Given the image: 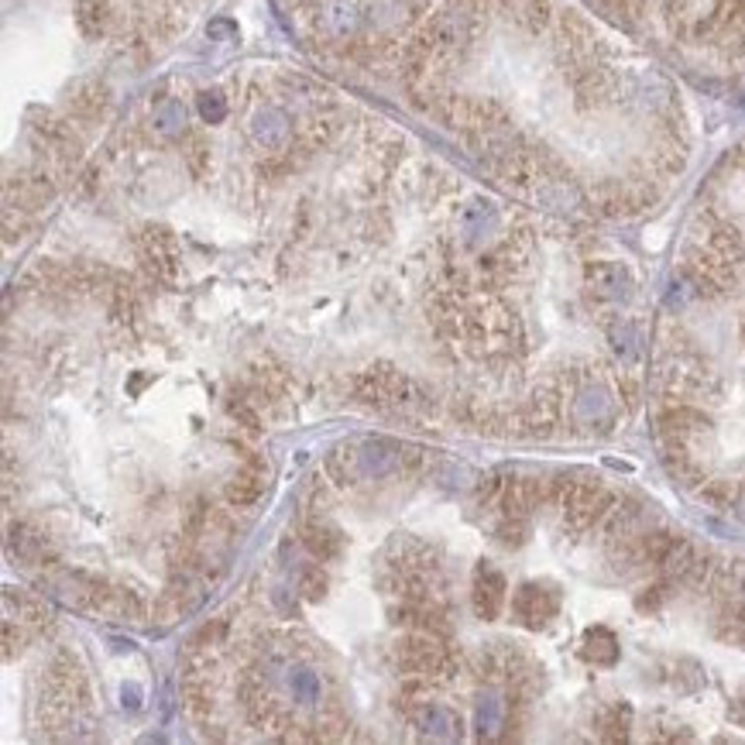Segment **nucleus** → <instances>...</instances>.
<instances>
[{
  "label": "nucleus",
  "instance_id": "14",
  "mask_svg": "<svg viewBox=\"0 0 745 745\" xmlns=\"http://www.w3.org/2000/svg\"><path fill=\"white\" fill-rule=\"evenodd\" d=\"M76 21L86 38H100L110 21L107 0H76Z\"/></svg>",
  "mask_w": 745,
  "mask_h": 745
},
{
  "label": "nucleus",
  "instance_id": "15",
  "mask_svg": "<svg viewBox=\"0 0 745 745\" xmlns=\"http://www.w3.org/2000/svg\"><path fill=\"white\" fill-rule=\"evenodd\" d=\"M629 725H632V708L629 704H612L601 718V739L605 742H625L629 739Z\"/></svg>",
  "mask_w": 745,
  "mask_h": 745
},
{
  "label": "nucleus",
  "instance_id": "5",
  "mask_svg": "<svg viewBox=\"0 0 745 745\" xmlns=\"http://www.w3.org/2000/svg\"><path fill=\"white\" fill-rule=\"evenodd\" d=\"M557 612H560V594L546 588V584H522L512 598V615L522 629L540 632L557 618Z\"/></svg>",
  "mask_w": 745,
  "mask_h": 745
},
{
  "label": "nucleus",
  "instance_id": "10",
  "mask_svg": "<svg viewBox=\"0 0 745 745\" xmlns=\"http://www.w3.org/2000/svg\"><path fill=\"white\" fill-rule=\"evenodd\" d=\"M4 608H7V618L21 622L31 632H45L52 625L49 605H45L42 598H31V594H21V591H14V588H7L4 591Z\"/></svg>",
  "mask_w": 745,
  "mask_h": 745
},
{
  "label": "nucleus",
  "instance_id": "2",
  "mask_svg": "<svg viewBox=\"0 0 745 745\" xmlns=\"http://www.w3.org/2000/svg\"><path fill=\"white\" fill-rule=\"evenodd\" d=\"M358 402L371 409H392V412H412L426 406L423 392L409 382L402 371L392 368H368L358 378Z\"/></svg>",
  "mask_w": 745,
  "mask_h": 745
},
{
  "label": "nucleus",
  "instance_id": "11",
  "mask_svg": "<svg viewBox=\"0 0 745 745\" xmlns=\"http://www.w3.org/2000/svg\"><path fill=\"white\" fill-rule=\"evenodd\" d=\"M303 543L316 560H337L340 553H344V536H340V529L320 519L303 526Z\"/></svg>",
  "mask_w": 745,
  "mask_h": 745
},
{
  "label": "nucleus",
  "instance_id": "4",
  "mask_svg": "<svg viewBox=\"0 0 745 745\" xmlns=\"http://www.w3.org/2000/svg\"><path fill=\"white\" fill-rule=\"evenodd\" d=\"M141 248V261H145L148 275L155 282L172 285L179 279V251H176V237H172L165 227H145L138 237Z\"/></svg>",
  "mask_w": 745,
  "mask_h": 745
},
{
  "label": "nucleus",
  "instance_id": "9",
  "mask_svg": "<svg viewBox=\"0 0 745 745\" xmlns=\"http://www.w3.org/2000/svg\"><path fill=\"white\" fill-rule=\"evenodd\" d=\"M584 279H588L594 299H622L632 289L629 268L615 265V261H594V265H588V272H584Z\"/></svg>",
  "mask_w": 745,
  "mask_h": 745
},
{
  "label": "nucleus",
  "instance_id": "8",
  "mask_svg": "<svg viewBox=\"0 0 745 745\" xmlns=\"http://www.w3.org/2000/svg\"><path fill=\"white\" fill-rule=\"evenodd\" d=\"M11 553L21 560L25 567H49L55 560V546L42 529L35 526H11Z\"/></svg>",
  "mask_w": 745,
  "mask_h": 745
},
{
  "label": "nucleus",
  "instance_id": "24",
  "mask_svg": "<svg viewBox=\"0 0 745 745\" xmlns=\"http://www.w3.org/2000/svg\"><path fill=\"white\" fill-rule=\"evenodd\" d=\"M739 512H742V519H745V502H742V505H739Z\"/></svg>",
  "mask_w": 745,
  "mask_h": 745
},
{
  "label": "nucleus",
  "instance_id": "20",
  "mask_svg": "<svg viewBox=\"0 0 745 745\" xmlns=\"http://www.w3.org/2000/svg\"><path fill=\"white\" fill-rule=\"evenodd\" d=\"M28 632L21 622H14V618H4V660H14V653H21L28 643Z\"/></svg>",
  "mask_w": 745,
  "mask_h": 745
},
{
  "label": "nucleus",
  "instance_id": "22",
  "mask_svg": "<svg viewBox=\"0 0 745 745\" xmlns=\"http://www.w3.org/2000/svg\"><path fill=\"white\" fill-rule=\"evenodd\" d=\"M200 107H203V117H213V121H217V117H220V110H224V103H220L217 93H213V100H210V93H203Z\"/></svg>",
  "mask_w": 745,
  "mask_h": 745
},
{
  "label": "nucleus",
  "instance_id": "12",
  "mask_svg": "<svg viewBox=\"0 0 745 745\" xmlns=\"http://www.w3.org/2000/svg\"><path fill=\"white\" fill-rule=\"evenodd\" d=\"M704 248L715 251L718 258H725L728 265H742V258H745V241H742V234L735 231V227H728V224H711V227H708V241H704Z\"/></svg>",
  "mask_w": 745,
  "mask_h": 745
},
{
  "label": "nucleus",
  "instance_id": "3",
  "mask_svg": "<svg viewBox=\"0 0 745 745\" xmlns=\"http://www.w3.org/2000/svg\"><path fill=\"white\" fill-rule=\"evenodd\" d=\"M615 505V495H608L601 485L591 481H567L564 495H560V509H564V526L570 533H588L601 526V519Z\"/></svg>",
  "mask_w": 745,
  "mask_h": 745
},
{
  "label": "nucleus",
  "instance_id": "17",
  "mask_svg": "<svg viewBox=\"0 0 745 745\" xmlns=\"http://www.w3.org/2000/svg\"><path fill=\"white\" fill-rule=\"evenodd\" d=\"M512 4H515V18L529 31H540L550 21V0H512Z\"/></svg>",
  "mask_w": 745,
  "mask_h": 745
},
{
  "label": "nucleus",
  "instance_id": "25",
  "mask_svg": "<svg viewBox=\"0 0 745 745\" xmlns=\"http://www.w3.org/2000/svg\"><path fill=\"white\" fill-rule=\"evenodd\" d=\"M742 591H745V577H742Z\"/></svg>",
  "mask_w": 745,
  "mask_h": 745
},
{
  "label": "nucleus",
  "instance_id": "7",
  "mask_svg": "<svg viewBox=\"0 0 745 745\" xmlns=\"http://www.w3.org/2000/svg\"><path fill=\"white\" fill-rule=\"evenodd\" d=\"M261 495H265V461H261L255 450H244V464L227 481L224 498L234 509H251Z\"/></svg>",
  "mask_w": 745,
  "mask_h": 745
},
{
  "label": "nucleus",
  "instance_id": "1",
  "mask_svg": "<svg viewBox=\"0 0 745 745\" xmlns=\"http://www.w3.org/2000/svg\"><path fill=\"white\" fill-rule=\"evenodd\" d=\"M395 660H399V670L416 684H447L461 670L454 649L443 643V636H430V632H412L402 639L395 646Z\"/></svg>",
  "mask_w": 745,
  "mask_h": 745
},
{
  "label": "nucleus",
  "instance_id": "6",
  "mask_svg": "<svg viewBox=\"0 0 745 745\" xmlns=\"http://www.w3.org/2000/svg\"><path fill=\"white\" fill-rule=\"evenodd\" d=\"M471 605L481 622H495L505 608V577H502V570L495 564H488V560H481V564L474 567Z\"/></svg>",
  "mask_w": 745,
  "mask_h": 745
},
{
  "label": "nucleus",
  "instance_id": "23",
  "mask_svg": "<svg viewBox=\"0 0 745 745\" xmlns=\"http://www.w3.org/2000/svg\"><path fill=\"white\" fill-rule=\"evenodd\" d=\"M732 718L739 721V725L745 728V691H742V694H739V697H735V701H732Z\"/></svg>",
  "mask_w": 745,
  "mask_h": 745
},
{
  "label": "nucleus",
  "instance_id": "13",
  "mask_svg": "<svg viewBox=\"0 0 745 745\" xmlns=\"http://www.w3.org/2000/svg\"><path fill=\"white\" fill-rule=\"evenodd\" d=\"M584 660H591L594 667H612L618 660V639L608 629L594 625L584 632Z\"/></svg>",
  "mask_w": 745,
  "mask_h": 745
},
{
  "label": "nucleus",
  "instance_id": "16",
  "mask_svg": "<svg viewBox=\"0 0 745 745\" xmlns=\"http://www.w3.org/2000/svg\"><path fill=\"white\" fill-rule=\"evenodd\" d=\"M103 107H107V93H103L97 83H90V86H83V90H76V97H73V117H79V121H97V117L103 114Z\"/></svg>",
  "mask_w": 745,
  "mask_h": 745
},
{
  "label": "nucleus",
  "instance_id": "18",
  "mask_svg": "<svg viewBox=\"0 0 745 745\" xmlns=\"http://www.w3.org/2000/svg\"><path fill=\"white\" fill-rule=\"evenodd\" d=\"M612 347H615L618 358H622V364H636L639 344H636V330H632L629 323H622V327L612 330Z\"/></svg>",
  "mask_w": 745,
  "mask_h": 745
},
{
  "label": "nucleus",
  "instance_id": "21",
  "mask_svg": "<svg viewBox=\"0 0 745 745\" xmlns=\"http://www.w3.org/2000/svg\"><path fill=\"white\" fill-rule=\"evenodd\" d=\"M299 591H303L309 601H320L323 594H327V574H323L320 567H306L303 581H299Z\"/></svg>",
  "mask_w": 745,
  "mask_h": 745
},
{
  "label": "nucleus",
  "instance_id": "19",
  "mask_svg": "<svg viewBox=\"0 0 745 745\" xmlns=\"http://www.w3.org/2000/svg\"><path fill=\"white\" fill-rule=\"evenodd\" d=\"M227 412H231L248 433H261V416H258V409L251 406V399H231L227 402Z\"/></svg>",
  "mask_w": 745,
  "mask_h": 745
}]
</instances>
